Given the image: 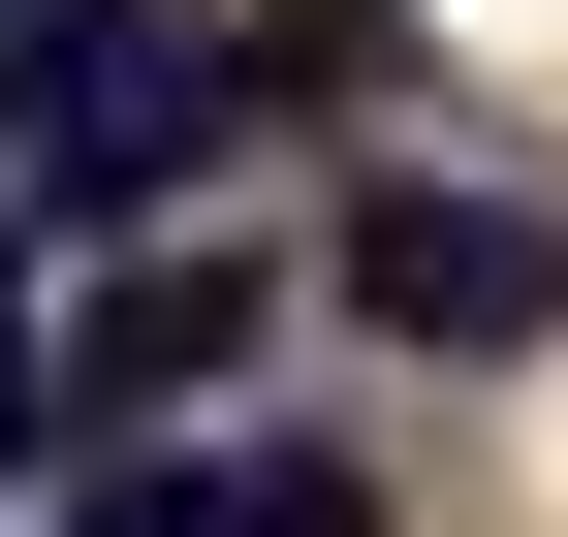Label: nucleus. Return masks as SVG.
I'll return each instance as SVG.
<instances>
[{
    "label": "nucleus",
    "instance_id": "obj_3",
    "mask_svg": "<svg viewBox=\"0 0 568 537\" xmlns=\"http://www.w3.org/2000/svg\"><path fill=\"white\" fill-rule=\"evenodd\" d=\"M222 348H253V253H159V285H126L95 348H63V412H190Z\"/></svg>",
    "mask_w": 568,
    "mask_h": 537
},
{
    "label": "nucleus",
    "instance_id": "obj_1",
    "mask_svg": "<svg viewBox=\"0 0 568 537\" xmlns=\"http://www.w3.org/2000/svg\"><path fill=\"white\" fill-rule=\"evenodd\" d=\"M347 316H379V348H537V316H568V222L410 159V190H347Z\"/></svg>",
    "mask_w": 568,
    "mask_h": 537
},
{
    "label": "nucleus",
    "instance_id": "obj_2",
    "mask_svg": "<svg viewBox=\"0 0 568 537\" xmlns=\"http://www.w3.org/2000/svg\"><path fill=\"white\" fill-rule=\"evenodd\" d=\"M190 63H222V126H347V95H410V0H253Z\"/></svg>",
    "mask_w": 568,
    "mask_h": 537
}]
</instances>
